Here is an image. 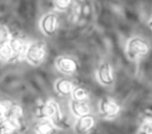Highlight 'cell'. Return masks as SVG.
<instances>
[{
	"label": "cell",
	"instance_id": "obj_12",
	"mask_svg": "<svg viewBox=\"0 0 152 134\" xmlns=\"http://www.w3.org/2000/svg\"><path fill=\"white\" fill-rule=\"evenodd\" d=\"M56 128L55 124L49 119H42L38 122L35 127L34 130L40 134H50L56 132Z\"/></svg>",
	"mask_w": 152,
	"mask_h": 134
},
{
	"label": "cell",
	"instance_id": "obj_1",
	"mask_svg": "<svg viewBox=\"0 0 152 134\" xmlns=\"http://www.w3.org/2000/svg\"><path fill=\"white\" fill-rule=\"evenodd\" d=\"M37 116L42 119H49L55 125H60L62 114L58 104L54 100H48L42 103L37 108Z\"/></svg>",
	"mask_w": 152,
	"mask_h": 134
},
{
	"label": "cell",
	"instance_id": "obj_20",
	"mask_svg": "<svg viewBox=\"0 0 152 134\" xmlns=\"http://www.w3.org/2000/svg\"><path fill=\"white\" fill-rule=\"evenodd\" d=\"M15 131L6 122H1V133H11Z\"/></svg>",
	"mask_w": 152,
	"mask_h": 134
},
{
	"label": "cell",
	"instance_id": "obj_19",
	"mask_svg": "<svg viewBox=\"0 0 152 134\" xmlns=\"http://www.w3.org/2000/svg\"><path fill=\"white\" fill-rule=\"evenodd\" d=\"M71 1H53L55 7L59 10H66L71 4Z\"/></svg>",
	"mask_w": 152,
	"mask_h": 134
},
{
	"label": "cell",
	"instance_id": "obj_17",
	"mask_svg": "<svg viewBox=\"0 0 152 134\" xmlns=\"http://www.w3.org/2000/svg\"><path fill=\"white\" fill-rule=\"evenodd\" d=\"M13 103L9 100H2L0 104V113H1V122H3L7 115L8 111L12 106Z\"/></svg>",
	"mask_w": 152,
	"mask_h": 134
},
{
	"label": "cell",
	"instance_id": "obj_3",
	"mask_svg": "<svg viewBox=\"0 0 152 134\" xmlns=\"http://www.w3.org/2000/svg\"><path fill=\"white\" fill-rule=\"evenodd\" d=\"M47 53L46 43L41 40L36 41L29 44L25 53V58L31 64L38 65L43 62Z\"/></svg>",
	"mask_w": 152,
	"mask_h": 134
},
{
	"label": "cell",
	"instance_id": "obj_2",
	"mask_svg": "<svg viewBox=\"0 0 152 134\" xmlns=\"http://www.w3.org/2000/svg\"><path fill=\"white\" fill-rule=\"evenodd\" d=\"M149 43L144 39L134 37L129 40L126 46V55L131 60L145 56L150 52Z\"/></svg>",
	"mask_w": 152,
	"mask_h": 134
},
{
	"label": "cell",
	"instance_id": "obj_7",
	"mask_svg": "<svg viewBox=\"0 0 152 134\" xmlns=\"http://www.w3.org/2000/svg\"><path fill=\"white\" fill-rule=\"evenodd\" d=\"M41 28L47 36H53L56 33L59 25L58 16L52 13L46 15L41 20Z\"/></svg>",
	"mask_w": 152,
	"mask_h": 134
},
{
	"label": "cell",
	"instance_id": "obj_16",
	"mask_svg": "<svg viewBox=\"0 0 152 134\" xmlns=\"http://www.w3.org/2000/svg\"><path fill=\"white\" fill-rule=\"evenodd\" d=\"M0 56L4 61H7L14 58V54L9 42L0 44Z\"/></svg>",
	"mask_w": 152,
	"mask_h": 134
},
{
	"label": "cell",
	"instance_id": "obj_11",
	"mask_svg": "<svg viewBox=\"0 0 152 134\" xmlns=\"http://www.w3.org/2000/svg\"><path fill=\"white\" fill-rule=\"evenodd\" d=\"M55 87L58 93L61 95L66 96L72 93L75 85L72 80L69 79H61L56 82Z\"/></svg>",
	"mask_w": 152,
	"mask_h": 134
},
{
	"label": "cell",
	"instance_id": "obj_9",
	"mask_svg": "<svg viewBox=\"0 0 152 134\" xmlns=\"http://www.w3.org/2000/svg\"><path fill=\"white\" fill-rule=\"evenodd\" d=\"M10 46L14 54V57L20 58L22 56L25 57V53L29 44L25 40L20 37H13L9 42Z\"/></svg>",
	"mask_w": 152,
	"mask_h": 134
},
{
	"label": "cell",
	"instance_id": "obj_14",
	"mask_svg": "<svg viewBox=\"0 0 152 134\" xmlns=\"http://www.w3.org/2000/svg\"><path fill=\"white\" fill-rule=\"evenodd\" d=\"M71 95L74 100H86L89 96V91L85 86H75Z\"/></svg>",
	"mask_w": 152,
	"mask_h": 134
},
{
	"label": "cell",
	"instance_id": "obj_10",
	"mask_svg": "<svg viewBox=\"0 0 152 134\" xmlns=\"http://www.w3.org/2000/svg\"><path fill=\"white\" fill-rule=\"evenodd\" d=\"M72 113L78 117L90 113V106L86 100H77L73 99L71 103Z\"/></svg>",
	"mask_w": 152,
	"mask_h": 134
},
{
	"label": "cell",
	"instance_id": "obj_18",
	"mask_svg": "<svg viewBox=\"0 0 152 134\" xmlns=\"http://www.w3.org/2000/svg\"><path fill=\"white\" fill-rule=\"evenodd\" d=\"M12 36L10 34L9 29L4 25H1V32H0V40L1 44H4L9 43L11 40Z\"/></svg>",
	"mask_w": 152,
	"mask_h": 134
},
{
	"label": "cell",
	"instance_id": "obj_5",
	"mask_svg": "<svg viewBox=\"0 0 152 134\" xmlns=\"http://www.w3.org/2000/svg\"><path fill=\"white\" fill-rule=\"evenodd\" d=\"M57 68L62 73L71 75L77 72L79 65L75 59L68 56H62L56 60Z\"/></svg>",
	"mask_w": 152,
	"mask_h": 134
},
{
	"label": "cell",
	"instance_id": "obj_6",
	"mask_svg": "<svg viewBox=\"0 0 152 134\" xmlns=\"http://www.w3.org/2000/svg\"><path fill=\"white\" fill-rule=\"evenodd\" d=\"M97 76L101 83L105 86H110L115 81L113 70L108 62H102L98 67Z\"/></svg>",
	"mask_w": 152,
	"mask_h": 134
},
{
	"label": "cell",
	"instance_id": "obj_4",
	"mask_svg": "<svg viewBox=\"0 0 152 134\" xmlns=\"http://www.w3.org/2000/svg\"><path fill=\"white\" fill-rule=\"evenodd\" d=\"M99 110L105 117L113 118L119 114L121 106L115 99L110 97H104L100 101Z\"/></svg>",
	"mask_w": 152,
	"mask_h": 134
},
{
	"label": "cell",
	"instance_id": "obj_8",
	"mask_svg": "<svg viewBox=\"0 0 152 134\" xmlns=\"http://www.w3.org/2000/svg\"><path fill=\"white\" fill-rule=\"evenodd\" d=\"M95 125V119L89 113L79 117L75 125V130L79 133H86L93 129Z\"/></svg>",
	"mask_w": 152,
	"mask_h": 134
},
{
	"label": "cell",
	"instance_id": "obj_13",
	"mask_svg": "<svg viewBox=\"0 0 152 134\" xmlns=\"http://www.w3.org/2000/svg\"><path fill=\"white\" fill-rule=\"evenodd\" d=\"M152 118L150 111H145L141 118L140 132L144 133H151Z\"/></svg>",
	"mask_w": 152,
	"mask_h": 134
},
{
	"label": "cell",
	"instance_id": "obj_15",
	"mask_svg": "<svg viewBox=\"0 0 152 134\" xmlns=\"http://www.w3.org/2000/svg\"><path fill=\"white\" fill-rule=\"evenodd\" d=\"M23 115V111L22 108L19 105L13 103L7 113L5 119L6 118H10V119L22 120Z\"/></svg>",
	"mask_w": 152,
	"mask_h": 134
}]
</instances>
